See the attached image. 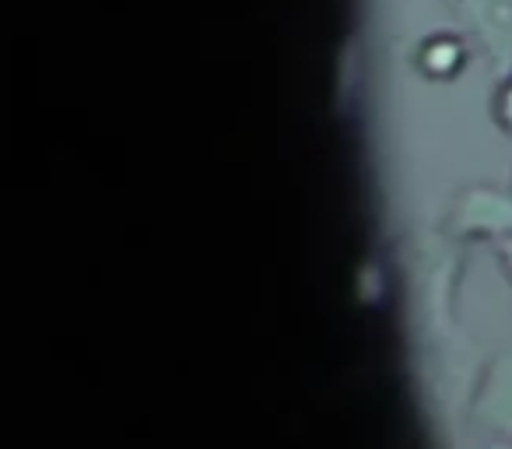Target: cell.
Returning a JSON list of instances; mask_svg holds the SVG:
<instances>
[{"label": "cell", "mask_w": 512, "mask_h": 449, "mask_svg": "<svg viewBox=\"0 0 512 449\" xmlns=\"http://www.w3.org/2000/svg\"><path fill=\"white\" fill-rule=\"evenodd\" d=\"M467 60V50L460 46L456 36H435L425 43L421 50V67H425L432 78H446V74H456V67Z\"/></svg>", "instance_id": "obj_3"}, {"label": "cell", "mask_w": 512, "mask_h": 449, "mask_svg": "<svg viewBox=\"0 0 512 449\" xmlns=\"http://www.w3.org/2000/svg\"><path fill=\"white\" fill-rule=\"evenodd\" d=\"M449 236L456 239H502L512 236V193L498 186H470L456 193L446 218Z\"/></svg>", "instance_id": "obj_1"}, {"label": "cell", "mask_w": 512, "mask_h": 449, "mask_svg": "<svg viewBox=\"0 0 512 449\" xmlns=\"http://www.w3.org/2000/svg\"><path fill=\"white\" fill-rule=\"evenodd\" d=\"M470 414L491 439L512 442V348H505L488 365V372H484L481 386L474 393Z\"/></svg>", "instance_id": "obj_2"}, {"label": "cell", "mask_w": 512, "mask_h": 449, "mask_svg": "<svg viewBox=\"0 0 512 449\" xmlns=\"http://www.w3.org/2000/svg\"><path fill=\"white\" fill-rule=\"evenodd\" d=\"M491 449H512V442H502V439H495V446Z\"/></svg>", "instance_id": "obj_6"}, {"label": "cell", "mask_w": 512, "mask_h": 449, "mask_svg": "<svg viewBox=\"0 0 512 449\" xmlns=\"http://www.w3.org/2000/svg\"><path fill=\"white\" fill-rule=\"evenodd\" d=\"M495 120L502 123V130L512 134V74L498 85V92H495Z\"/></svg>", "instance_id": "obj_4"}, {"label": "cell", "mask_w": 512, "mask_h": 449, "mask_svg": "<svg viewBox=\"0 0 512 449\" xmlns=\"http://www.w3.org/2000/svg\"><path fill=\"white\" fill-rule=\"evenodd\" d=\"M498 260H502L505 274H509V281H512V236H509V239H502V243H498Z\"/></svg>", "instance_id": "obj_5"}]
</instances>
